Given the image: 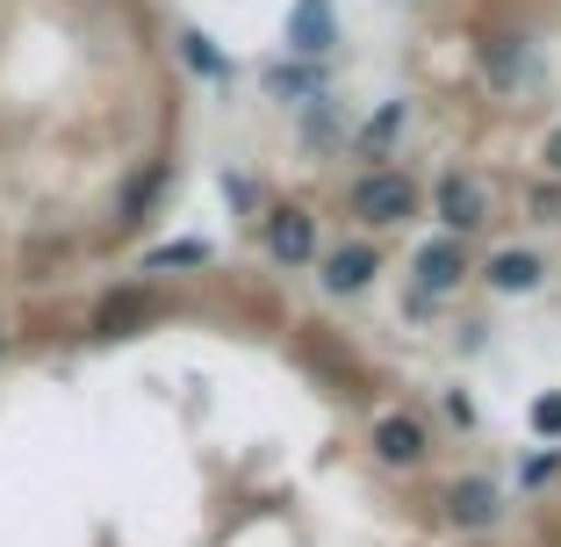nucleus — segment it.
<instances>
[{"label": "nucleus", "instance_id": "f257e3e1", "mask_svg": "<svg viewBox=\"0 0 561 547\" xmlns=\"http://www.w3.org/2000/svg\"><path fill=\"white\" fill-rule=\"evenodd\" d=\"M353 216H360V224H411L417 216V181L397 173V167L367 173V181L353 187Z\"/></svg>", "mask_w": 561, "mask_h": 547}, {"label": "nucleus", "instance_id": "f03ea898", "mask_svg": "<svg viewBox=\"0 0 561 547\" xmlns=\"http://www.w3.org/2000/svg\"><path fill=\"white\" fill-rule=\"evenodd\" d=\"M266 252H274L280 266H310L317 260V216L296 209V202H280V209L266 216Z\"/></svg>", "mask_w": 561, "mask_h": 547}, {"label": "nucleus", "instance_id": "7ed1b4c3", "mask_svg": "<svg viewBox=\"0 0 561 547\" xmlns=\"http://www.w3.org/2000/svg\"><path fill=\"white\" fill-rule=\"evenodd\" d=\"M425 447H432L425 418H411V411H381V418H375V461L417 468V461H425Z\"/></svg>", "mask_w": 561, "mask_h": 547}, {"label": "nucleus", "instance_id": "20e7f679", "mask_svg": "<svg viewBox=\"0 0 561 547\" xmlns=\"http://www.w3.org/2000/svg\"><path fill=\"white\" fill-rule=\"evenodd\" d=\"M504 518V490H496L490 476H468L446 490V526H461V533H482Z\"/></svg>", "mask_w": 561, "mask_h": 547}, {"label": "nucleus", "instance_id": "39448f33", "mask_svg": "<svg viewBox=\"0 0 561 547\" xmlns=\"http://www.w3.org/2000/svg\"><path fill=\"white\" fill-rule=\"evenodd\" d=\"M439 216H446V238H468L490 224V195H482V181H468V173H439Z\"/></svg>", "mask_w": 561, "mask_h": 547}, {"label": "nucleus", "instance_id": "423d86ee", "mask_svg": "<svg viewBox=\"0 0 561 547\" xmlns=\"http://www.w3.org/2000/svg\"><path fill=\"white\" fill-rule=\"evenodd\" d=\"M468 282V252L461 238H432V246H417V296H446V288Z\"/></svg>", "mask_w": 561, "mask_h": 547}, {"label": "nucleus", "instance_id": "0eeeda50", "mask_svg": "<svg viewBox=\"0 0 561 547\" xmlns=\"http://www.w3.org/2000/svg\"><path fill=\"white\" fill-rule=\"evenodd\" d=\"M331 44H339L331 0H296V15H288V50H296V58H324Z\"/></svg>", "mask_w": 561, "mask_h": 547}, {"label": "nucleus", "instance_id": "6e6552de", "mask_svg": "<svg viewBox=\"0 0 561 547\" xmlns=\"http://www.w3.org/2000/svg\"><path fill=\"white\" fill-rule=\"evenodd\" d=\"M375 274H381V252L375 246H339L324 260V288H331V296H360Z\"/></svg>", "mask_w": 561, "mask_h": 547}, {"label": "nucleus", "instance_id": "1a4fd4ad", "mask_svg": "<svg viewBox=\"0 0 561 547\" xmlns=\"http://www.w3.org/2000/svg\"><path fill=\"white\" fill-rule=\"evenodd\" d=\"M547 266L533 260V252H490V266H482V282L496 288V296H526V288H540Z\"/></svg>", "mask_w": 561, "mask_h": 547}, {"label": "nucleus", "instance_id": "9d476101", "mask_svg": "<svg viewBox=\"0 0 561 547\" xmlns=\"http://www.w3.org/2000/svg\"><path fill=\"white\" fill-rule=\"evenodd\" d=\"M151 317V303H145V288H123V296H108L94 310V339H130L137 324Z\"/></svg>", "mask_w": 561, "mask_h": 547}, {"label": "nucleus", "instance_id": "9b49d317", "mask_svg": "<svg viewBox=\"0 0 561 547\" xmlns=\"http://www.w3.org/2000/svg\"><path fill=\"white\" fill-rule=\"evenodd\" d=\"M482 72L512 87L518 72H526V36H490V44H482Z\"/></svg>", "mask_w": 561, "mask_h": 547}, {"label": "nucleus", "instance_id": "f8f14e48", "mask_svg": "<svg viewBox=\"0 0 561 547\" xmlns=\"http://www.w3.org/2000/svg\"><path fill=\"white\" fill-rule=\"evenodd\" d=\"M181 58H187L195 72H209V80H224V72H231V66H224V50H216L202 30H187V36H181Z\"/></svg>", "mask_w": 561, "mask_h": 547}, {"label": "nucleus", "instance_id": "ddd939ff", "mask_svg": "<svg viewBox=\"0 0 561 547\" xmlns=\"http://www.w3.org/2000/svg\"><path fill=\"white\" fill-rule=\"evenodd\" d=\"M209 260V246H202V238H181V246H159L145 260V274H165V266H202Z\"/></svg>", "mask_w": 561, "mask_h": 547}, {"label": "nucleus", "instance_id": "4468645a", "mask_svg": "<svg viewBox=\"0 0 561 547\" xmlns=\"http://www.w3.org/2000/svg\"><path fill=\"white\" fill-rule=\"evenodd\" d=\"M159 187H165V167L137 173V181H130V195H123V224H137V216L151 209V195H159Z\"/></svg>", "mask_w": 561, "mask_h": 547}, {"label": "nucleus", "instance_id": "2eb2a0df", "mask_svg": "<svg viewBox=\"0 0 561 547\" xmlns=\"http://www.w3.org/2000/svg\"><path fill=\"white\" fill-rule=\"evenodd\" d=\"M397 130H403V109L389 101V109H381V116L360 130V151H389V137H397Z\"/></svg>", "mask_w": 561, "mask_h": 547}, {"label": "nucleus", "instance_id": "dca6fc26", "mask_svg": "<svg viewBox=\"0 0 561 547\" xmlns=\"http://www.w3.org/2000/svg\"><path fill=\"white\" fill-rule=\"evenodd\" d=\"M547 476H561V447H547V454H533V461H526V476H518V482H526V490H540V482Z\"/></svg>", "mask_w": 561, "mask_h": 547}, {"label": "nucleus", "instance_id": "f3484780", "mask_svg": "<svg viewBox=\"0 0 561 547\" xmlns=\"http://www.w3.org/2000/svg\"><path fill=\"white\" fill-rule=\"evenodd\" d=\"M533 224H561V187H540V195H533Z\"/></svg>", "mask_w": 561, "mask_h": 547}, {"label": "nucleus", "instance_id": "a211bd4d", "mask_svg": "<svg viewBox=\"0 0 561 547\" xmlns=\"http://www.w3.org/2000/svg\"><path fill=\"white\" fill-rule=\"evenodd\" d=\"M533 425H540V432H561V397H540V403H533Z\"/></svg>", "mask_w": 561, "mask_h": 547}, {"label": "nucleus", "instance_id": "6ab92c4d", "mask_svg": "<svg viewBox=\"0 0 561 547\" xmlns=\"http://www.w3.org/2000/svg\"><path fill=\"white\" fill-rule=\"evenodd\" d=\"M540 159H547V173H561V130H547V145H540Z\"/></svg>", "mask_w": 561, "mask_h": 547}, {"label": "nucleus", "instance_id": "aec40b11", "mask_svg": "<svg viewBox=\"0 0 561 547\" xmlns=\"http://www.w3.org/2000/svg\"><path fill=\"white\" fill-rule=\"evenodd\" d=\"M0 353H8V332H0Z\"/></svg>", "mask_w": 561, "mask_h": 547}]
</instances>
